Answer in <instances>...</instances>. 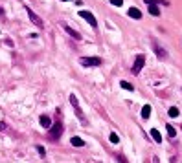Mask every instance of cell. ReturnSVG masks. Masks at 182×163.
Here are the masks:
<instances>
[{"label": "cell", "mask_w": 182, "mask_h": 163, "mask_svg": "<svg viewBox=\"0 0 182 163\" xmlns=\"http://www.w3.org/2000/svg\"><path fill=\"white\" fill-rule=\"evenodd\" d=\"M109 139H110V143H118V141H120V137H118V134H116V132H110Z\"/></svg>", "instance_id": "19"}, {"label": "cell", "mask_w": 182, "mask_h": 163, "mask_svg": "<svg viewBox=\"0 0 182 163\" xmlns=\"http://www.w3.org/2000/svg\"><path fill=\"white\" fill-rule=\"evenodd\" d=\"M110 4H112V6H123V0H110Z\"/></svg>", "instance_id": "20"}, {"label": "cell", "mask_w": 182, "mask_h": 163, "mask_svg": "<svg viewBox=\"0 0 182 163\" xmlns=\"http://www.w3.org/2000/svg\"><path fill=\"white\" fill-rule=\"evenodd\" d=\"M70 143H72L74 147H85V141L81 139V137H77V136H74L72 139H70Z\"/></svg>", "instance_id": "12"}, {"label": "cell", "mask_w": 182, "mask_h": 163, "mask_svg": "<svg viewBox=\"0 0 182 163\" xmlns=\"http://www.w3.org/2000/svg\"><path fill=\"white\" fill-rule=\"evenodd\" d=\"M149 13L153 15V17H158V15H160V7L158 6H149Z\"/></svg>", "instance_id": "17"}, {"label": "cell", "mask_w": 182, "mask_h": 163, "mask_svg": "<svg viewBox=\"0 0 182 163\" xmlns=\"http://www.w3.org/2000/svg\"><path fill=\"white\" fill-rule=\"evenodd\" d=\"M129 17H131V18H136V20H140V18H142V11H140L138 7H131V9H129Z\"/></svg>", "instance_id": "10"}, {"label": "cell", "mask_w": 182, "mask_h": 163, "mask_svg": "<svg viewBox=\"0 0 182 163\" xmlns=\"http://www.w3.org/2000/svg\"><path fill=\"white\" fill-rule=\"evenodd\" d=\"M6 128V123H0V130H4Z\"/></svg>", "instance_id": "23"}, {"label": "cell", "mask_w": 182, "mask_h": 163, "mask_svg": "<svg viewBox=\"0 0 182 163\" xmlns=\"http://www.w3.org/2000/svg\"><path fill=\"white\" fill-rule=\"evenodd\" d=\"M153 163H160V160H158V158L155 156V158H153Z\"/></svg>", "instance_id": "24"}, {"label": "cell", "mask_w": 182, "mask_h": 163, "mask_svg": "<svg viewBox=\"0 0 182 163\" xmlns=\"http://www.w3.org/2000/svg\"><path fill=\"white\" fill-rule=\"evenodd\" d=\"M39 123H40V126H42V128H46V130H48L50 126H52V119H50L48 116H40Z\"/></svg>", "instance_id": "9"}, {"label": "cell", "mask_w": 182, "mask_h": 163, "mask_svg": "<svg viewBox=\"0 0 182 163\" xmlns=\"http://www.w3.org/2000/svg\"><path fill=\"white\" fill-rule=\"evenodd\" d=\"M166 130H168V134H169V137H175L177 136V132H175V128L171 126V125H166Z\"/></svg>", "instance_id": "18"}, {"label": "cell", "mask_w": 182, "mask_h": 163, "mask_svg": "<svg viewBox=\"0 0 182 163\" xmlns=\"http://www.w3.org/2000/svg\"><path fill=\"white\" fill-rule=\"evenodd\" d=\"M63 2H68V0H63Z\"/></svg>", "instance_id": "26"}, {"label": "cell", "mask_w": 182, "mask_h": 163, "mask_svg": "<svg viewBox=\"0 0 182 163\" xmlns=\"http://www.w3.org/2000/svg\"><path fill=\"white\" fill-rule=\"evenodd\" d=\"M120 86L123 88V90H127V92H134V86L131 85V83H127V81H121V83H120Z\"/></svg>", "instance_id": "14"}, {"label": "cell", "mask_w": 182, "mask_h": 163, "mask_svg": "<svg viewBox=\"0 0 182 163\" xmlns=\"http://www.w3.org/2000/svg\"><path fill=\"white\" fill-rule=\"evenodd\" d=\"M151 137H153L156 143H162V136H160V132L156 130V128H153V130H151Z\"/></svg>", "instance_id": "13"}, {"label": "cell", "mask_w": 182, "mask_h": 163, "mask_svg": "<svg viewBox=\"0 0 182 163\" xmlns=\"http://www.w3.org/2000/svg\"><path fill=\"white\" fill-rule=\"evenodd\" d=\"M118 160H120L121 163H127V160H125V158H123V156H121V154H118Z\"/></svg>", "instance_id": "22"}, {"label": "cell", "mask_w": 182, "mask_h": 163, "mask_svg": "<svg viewBox=\"0 0 182 163\" xmlns=\"http://www.w3.org/2000/svg\"><path fill=\"white\" fill-rule=\"evenodd\" d=\"M26 13H28L29 20H31V22H33V24H35V26H37V28H40V29L44 28V22H42V18H40L37 13H33L31 9H29V6H26Z\"/></svg>", "instance_id": "4"}, {"label": "cell", "mask_w": 182, "mask_h": 163, "mask_svg": "<svg viewBox=\"0 0 182 163\" xmlns=\"http://www.w3.org/2000/svg\"><path fill=\"white\" fill-rule=\"evenodd\" d=\"M144 64H145V57L142 55H136V59H134V64H133V73L134 75H138V73L142 72V68H144Z\"/></svg>", "instance_id": "5"}, {"label": "cell", "mask_w": 182, "mask_h": 163, "mask_svg": "<svg viewBox=\"0 0 182 163\" xmlns=\"http://www.w3.org/2000/svg\"><path fill=\"white\" fill-rule=\"evenodd\" d=\"M149 116H151V106H149V105H145L144 108H142V117H144V119H147Z\"/></svg>", "instance_id": "15"}, {"label": "cell", "mask_w": 182, "mask_h": 163, "mask_svg": "<svg viewBox=\"0 0 182 163\" xmlns=\"http://www.w3.org/2000/svg\"><path fill=\"white\" fill-rule=\"evenodd\" d=\"M179 114H180V110H179L177 106H171L169 110H168V116H169V117H177Z\"/></svg>", "instance_id": "16"}, {"label": "cell", "mask_w": 182, "mask_h": 163, "mask_svg": "<svg viewBox=\"0 0 182 163\" xmlns=\"http://www.w3.org/2000/svg\"><path fill=\"white\" fill-rule=\"evenodd\" d=\"M61 134H63V123H61V119L57 117V119L52 123V126L48 128V137L52 141H55L57 137H61Z\"/></svg>", "instance_id": "1"}, {"label": "cell", "mask_w": 182, "mask_h": 163, "mask_svg": "<svg viewBox=\"0 0 182 163\" xmlns=\"http://www.w3.org/2000/svg\"><path fill=\"white\" fill-rule=\"evenodd\" d=\"M79 17L85 18V20H88V24H90L92 28H98V20H96V17H94L90 11H85V9H81V11H79Z\"/></svg>", "instance_id": "6"}, {"label": "cell", "mask_w": 182, "mask_h": 163, "mask_svg": "<svg viewBox=\"0 0 182 163\" xmlns=\"http://www.w3.org/2000/svg\"><path fill=\"white\" fill-rule=\"evenodd\" d=\"M70 103H72V106H74V112H75V116L79 117L81 121H87V117H85V114H83V110L79 108V103H77V97H75V93H70Z\"/></svg>", "instance_id": "2"}, {"label": "cell", "mask_w": 182, "mask_h": 163, "mask_svg": "<svg viewBox=\"0 0 182 163\" xmlns=\"http://www.w3.org/2000/svg\"><path fill=\"white\" fill-rule=\"evenodd\" d=\"M2 13H4V9H2V7H0V15H2Z\"/></svg>", "instance_id": "25"}, {"label": "cell", "mask_w": 182, "mask_h": 163, "mask_svg": "<svg viewBox=\"0 0 182 163\" xmlns=\"http://www.w3.org/2000/svg\"><path fill=\"white\" fill-rule=\"evenodd\" d=\"M63 28H64V31H66V33H68V35H70V37H72V39H75V41H81V35H79V33H77V31H75V29H74V28H70V26H68V24H64V26H63Z\"/></svg>", "instance_id": "8"}, {"label": "cell", "mask_w": 182, "mask_h": 163, "mask_svg": "<svg viewBox=\"0 0 182 163\" xmlns=\"http://www.w3.org/2000/svg\"><path fill=\"white\" fill-rule=\"evenodd\" d=\"M79 64H83V66H101L103 61L99 57H81Z\"/></svg>", "instance_id": "3"}, {"label": "cell", "mask_w": 182, "mask_h": 163, "mask_svg": "<svg viewBox=\"0 0 182 163\" xmlns=\"http://www.w3.org/2000/svg\"><path fill=\"white\" fill-rule=\"evenodd\" d=\"M37 152H39L40 156H44V154H46V150H44V147H40V145H37Z\"/></svg>", "instance_id": "21"}, {"label": "cell", "mask_w": 182, "mask_h": 163, "mask_svg": "<svg viewBox=\"0 0 182 163\" xmlns=\"http://www.w3.org/2000/svg\"><path fill=\"white\" fill-rule=\"evenodd\" d=\"M153 48H155V53H156V57H158V59H168V53H166V50L155 41V39H153Z\"/></svg>", "instance_id": "7"}, {"label": "cell", "mask_w": 182, "mask_h": 163, "mask_svg": "<svg viewBox=\"0 0 182 163\" xmlns=\"http://www.w3.org/2000/svg\"><path fill=\"white\" fill-rule=\"evenodd\" d=\"M144 2L147 4V6H160V4L162 6H169L168 0H144Z\"/></svg>", "instance_id": "11"}]
</instances>
